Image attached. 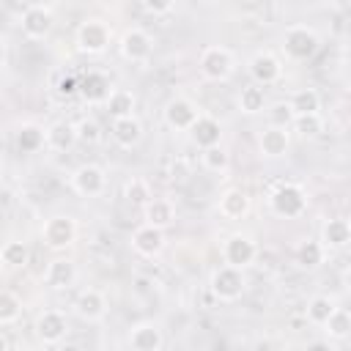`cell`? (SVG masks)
<instances>
[{
	"label": "cell",
	"mask_w": 351,
	"mask_h": 351,
	"mask_svg": "<svg viewBox=\"0 0 351 351\" xmlns=\"http://www.w3.org/2000/svg\"><path fill=\"white\" fill-rule=\"evenodd\" d=\"M118 49L126 60L132 63H145L154 52V38L143 30V27H129L123 30V36L118 38Z\"/></svg>",
	"instance_id": "13"
},
{
	"label": "cell",
	"mask_w": 351,
	"mask_h": 351,
	"mask_svg": "<svg viewBox=\"0 0 351 351\" xmlns=\"http://www.w3.org/2000/svg\"><path fill=\"white\" fill-rule=\"evenodd\" d=\"M5 52H8V49H5V41L0 38V66H5Z\"/></svg>",
	"instance_id": "43"
},
{
	"label": "cell",
	"mask_w": 351,
	"mask_h": 351,
	"mask_svg": "<svg viewBox=\"0 0 351 351\" xmlns=\"http://www.w3.org/2000/svg\"><path fill=\"white\" fill-rule=\"evenodd\" d=\"M58 96H63V99H69V96H74L77 90H80V80L74 77V74H63L60 80H58Z\"/></svg>",
	"instance_id": "40"
},
{
	"label": "cell",
	"mask_w": 351,
	"mask_h": 351,
	"mask_svg": "<svg viewBox=\"0 0 351 351\" xmlns=\"http://www.w3.org/2000/svg\"><path fill=\"white\" fill-rule=\"evenodd\" d=\"M74 129H77V143L96 145V143L101 140V126H99V121H96V118H90V115L80 118V121L74 123Z\"/></svg>",
	"instance_id": "38"
},
{
	"label": "cell",
	"mask_w": 351,
	"mask_h": 351,
	"mask_svg": "<svg viewBox=\"0 0 351 351\" xmlns=\"http://www.w3.org/2000/svg\"><path fill=\"white\" fill-rule=\"evenodd\" d=\"M200 159H203V167L208 173H217V176H225L228 167H230V154L222 148V143L219 145H211V148H203Z\"/></svg>",
	"instance_id": "36"
},
{
	"label": "cell",
	"mask_w": 351,
	"mask_h": 351,
	"mask_svg": "<svg viewBox=\"0 0 351 351\" xmlns=\"http://www.w3.org/2000/svg\"><path fill=\"white\" fill-rule=\"evenodd\" d=\"M258 258V241L250 233H230L222 241V261L236 266V269H247L252 266Z\"/></svg>",
	"instance_id": "7"
},
{
	"label": "cell",
	"mask_w": 351,
	"mask_h": 351,
	"mask_svg": "<svg viewBox=\"0 0 351 351\" xmlns=\"http://www.w3.org/2000/svg\"><path fill=\"white\" fill-rule=\"evenodd\" d=\"M208 291H211L214 299H219V302H236V299H241V293L247 291L244 269H236V266H230V263H222L219 269L211 271Z\"/></svg>",
	"instance_id": "3"
},
{
	"label": "cell",
	"mask_w": 351,
	"mask_h": 351,
	"mask_svg": "<svg viewBox=\"0 0 351 351\" xmlns=\"http://www.w3.org/2000/svg\"><path fill=\"white\" fill-rule=\"evenodd\" d=\"M269 208L280 219L302 217L307 211V192H304V186L302 184H291V181L274 186L271 195H269Z\"/></svg>",
	"instance_id": "1"
},
{
	"label": "cell",
	"mask_w": 351,
	"mask_h": 351,
	"mask_svg": "<svg viewBox=\"0 0 351 351\" xmlns=\"http://www.w3.org/2000/svg\"><path fill=\"white\" fill-rule=\"evenodd\" d=\"M203 3H211V0H203Z\"/></svg>",
	"instance_id": "47"
},
{
	"label": "cell",
	"mask_w": 351,
	"mask_h": 351,
	"mask_svg": "<svg viewBox=\"0 0 351 351\" xmlns=\"http://www.w3.org/2000/svg\"><path fill=\"white\" fill-rule=\"evenodd\" d=\"M110 90H112L110 74L107 71H99V69H90V71L82 74L77 93L82 96L85 104H104V99L110 96Z\"/></svg>",
	"instance_id": "16"
},
{
	"label": "cell",
	"mask_w": 351,
	"mask_h": 351,
	"mask_svg": "<svg viewBox=\"0 0 351 351\" xmlns=\"http://www.w3.org/2000/svg\"><path fill=\"white\" fill-rule=\"evenodd\" d=\"M0 255H3V263L8 269H25L27 261H30V247L27 241L22 239H8L3 247H0Z\"/></svg>",
	"instance_id": "30"
},
{
	"label": "cell",
	"mask_w": 351,
	"mask_h": 351,
	"mask_svg": "<svg viewBox=\"0 0 351 351\" xmlns=\"http://www.w3.org/2000/svg\"><path fill=\"white\" fill-rule=\"evenodd\" d=\"M77 145V129L71 121H52L44 129V148L55 154H69Z\"/></svg>",
	"instance_id": "21"
},
{
	"label": "cell",
	"mask_w": 351,
	"mask_h": 351,
	"mask_svg": "<svg viewBox=\"0 0 351 351\" xmlns=\"http://www.w3.org/2000/svg\"><path fill=\"white\" fill-rule=\"evenodd\" d=\"M318 47H321V38L307 25H291L282 33V52H285L288 60L304 63V60H310L318 52Z\"/></svg>",
	"instance_id": "2"
},
{
	"label": "cell",
	"mask_w": 351,
	"mask_h": 351,
	"mask_svg": "<svg viewBox=\"0 0 351 351\" xmlns=\"http://www.w3.org/2000/svg\"><path fill=\"white\" fill-rule=\"evenodd\" d=\"M293 258H296V266H299V269L315 271V269L326 261V250H324V244H321L318 239H304V241L296 244Z\"/></svg>",
	"instance_id": "26"
},
{
	"label": "cell",
	"mask_w": 351,
	"mask_h": 351,
	"mask_svg": "<svg viewBox=\"0 0 351 351\" xmlns=\"http://www.w3.org/2000/svg\"><path fill=\"white\" fill-rule=\"evenodd\" d=\"M293 115H302V112H318L321 110V93L315 88H296L288 99Z\"/></svg>",
	"instance_id": "33"
},
{
	"label": "cell",
	"mask_w": 351,
	"mask_h": 351,
	"mask_svg": "<svg viewBox=\"0 0 351 351\" xmlns=\"http://www.w3.org/2000/svg\"><path fill=\"white\" fill-rule=\"evenodd\" d=\"M335 307H337V302H335L332 296L318 293V296H313V299L307 302V321H310L313 326H324L326 318L335 313Z\"/></svg>",
	"instance_id": "34"
},
{
	"label": "cell",
	"mask_w": 351,
	"mask_h": 351,
	"mask_svg": "<svg viewBox=\"0 0 351 351\" xmlns=\"http://www.w3.org/2000/svg\"><path fill=\"white\" fill-rule=\"evenodd\" d=\"M129 244H132V250H134L140 258H159L162 250H165V230H162V228H154V225H148V222H143L140 228H134Z\"/></svg>",
	"instance_id": "14"
},
{
	"label": "cell",
	"mask_w": 351,
	"mask_h": 351,
	"mask_svg": "<svg viewBox=\"0 0 351 351\" xmlns=\"http://www.w3.org/2000/svg\"><path fill=\"white\" fill-rule=\"evenodd\" d=\"M250 206H252L250 195H247L244 189H239V186L225 189V192L219 195V203H217V208H219V214H222L225 219H244V217L250 214Z\"/></svg>",
	"instance_id": "24"
},
{
	"label": "cell",
	"mask_w": 351,
	"mask_h": 351,
	"mask_svg": "<svg viewBox=\"0 0 351 351\" xmlns=\"http://www.w3.org/2000/svg\"><path fill=\"white\" fill-rule=\"evenodd\" d=\"M22 315V299L14 291H0V326H8L14 321H19Z\"/></svg>",
	"instance_id": "37"
},
{
	"label": "cell",
	"mask_w": 351,
	"mask_h": 351,
	"mask_svg": "<svg viewBox=\"0 0 351 351\" xmlns=\"http://www.w3.org/2000/svg\"><path fill=\"white\" fill-rule=\"evenodd\" d=\"M126 340L134 351H159L165 346V332L156 321H137L132 324Z\"/></svg>",
	"instance_id": "17"
},
{
	"label": "cell",
	"mask_w": 351,
	"mask_h": 351,
	"mask_svg": "<svg viewBox=\"0 0 351 351\" xmlns=\"http://www.w3.org/2000/svg\"><path fill=\"white\" fill-rule=\"evenodd\" d=\"M77 49L82 55H104L110 49V41H112V30L104 19H96V16H88L80 27H77Z\"/></svg>",
	"instance_id": "4"
},
{
	"label": "cell",
	"mask_w": 351,
	"mask_h": 351,
	"mask_svg": "<svg viewBox=\"0 0 351 351\" xmlns=\"http://www.w3.org/2000/svg\"><path fill=\"white\" fill-rule=\"evenodd\" d=\"M3 266H5V263H3V255H0V269H3Z\"/></svg>",
	"instance_id": "46"
},
{
	"label": "cell",
	"mask_w": 351,
	"mask_h": 351,
	"mask_svg": "<svg viewBox=\"0 0 351 351\" xmlns=\"http://www.w3.org/2000/svg\"><path fill=\"white\" fill-rule=\"evenodd\" d=\"M0 184H3V162H0Z\"/></svg>",
	"instance_id": "45"
},
{
	"label": "cell",
	"mask_w": 351,
	"mask_h": 351,
	"mask_svg": "<svg viewBox=\"0 0 351 351\" xmlns=\"http://www.w3.org/2000/svg\"><path fill=\"white\" fill-rule=\"evenodd\" d=\"M71 189L82 197H99L107 192V173L101 165H80L74 173H71Z\"/></svg>",
	"instance_id": "9"
},
{
	"label": "cell",
	"mask_w": 351,
	"mask_h": 351,
	"mask_svg": "<svg viewBox=\"0 0 351 351\" xmlns=\"http://www.w3.org/2000/svg\"><path fill=\"white\" fill-rule=\"evenodd\" d=\"M16 148L19 154H36L44 148V126L38 123H22L16 129Z\"/></svg>",
	"instance_id": "29"
},
{
	"label": "cell",
	"mask_w": 351,
	"mask_h": 351,
	"mask_svg": "<svg viewBox=\"0 0 351 351\" xmlns=\"http://www.w3.org/2000/svg\"><path fill=\"white\" fill-rule=\"evenodd\" d=\"M247 71H250L252 82H258V85H274L282 77V60L271 49H258L247 60Z\"/></svg>",
	"instance_id": "12"
},
{
	"label": "cell",
	"mask_w": 351,
	"mask_h": 351,
	"mask_svg": "<svg viewBox=\"0 0 351 351\" xmlns=\"http://www.w3.org/2000/svg\"><path fill=\"white\" fill-rule=\"evenodd\" d=\"M266 118H269L271 126H285V129H288L291 121H293V110H291L288 101H274V104H269Z\"/></svg>",
	"instance_id": "39"
},
{
	"label": "cell",
	"mask_w": 351,
	"mask_h": 351,
	"mask_svg": "<svg viewBox=\"0 0 351 351\" xmlns=\"http://www.w3.org/2000/svg\"><path fill=\"white\" fill-rule=\"evenodd\" d=\"M134 107H137V96L126 88H112L110 96L104 99V110L110 118H126V115H134Z\"/></svg>",
	"instance_id": "27"
},
{
	"label": "cell",
	"mask_w": 351,
	"mask_h": 351,
	"mask_svg": "<svg viewBox=\"0 0 351 351\" xmlns=\"http://www.w3.org/2000/svg\"><path fill=\"white\" fill-rule=\"evenodd\" d=\"M110 137L121 148H137L140 140H143V123H140V118L137 115L110 118Z\"/></svg>",
	"instance_id": "22"
},
{
	"label": "cell",
	"mask_w": 351,
	"mask_h": 351,
	"mask_svg": "<svg viewBox=\"0 0 351 351\" xmlns=\"http://www.w3.org/2000/svg\"><path fill=\"white\" fill-rule=\"evenodd\" d=\"M239 110H241L244 115H258V112H263V110H266V90H263V85H258V82L244 85L241 93H239Z\"/></svg>",
	"instance_id": "28"
},
{
	"label": "cell",
	"mask_w": 351,
	"mask_h": 351,
	"mask_svg": "<svg viewBox=\"0 0 351 351\" xmlns=\"http://www.w3.org/2000/svg\"><path fill=\"white\" fill-rule=\"evenodd\" d=\"M123 197H126V203H129V206L143 208V206L154 197V192H151V184H148L145 178L134 176V178H129V181L123 184Z\"/></svg>",
	"instance_id": "35"
},
{
	"label": "cell",
	"mask_w": 351,
	"mask_h": 351,
	"mask_svg": "<svg viewBox=\"0 0 351 351\" xmlns=\"http://www.w3.org/2000/svg\"><path fill=\"white\" fill-rule=\"evenodd\" d=\"M321 329L329 335V340H337V343L348 340V335H351V313L346 307H335V313L326 318V324Z\"/></svg>",
	"instance_id": "31"
},
{
	"label": "cell",
	"mask_w": 351,
	"mask_h": 351,
	"mask_svg": "<svg viewBox=\"0 0 351 351\" xmlns=\"http://www.w3.org/2000/svg\"><path fill=\"white\" fill-rule=\"evenodd\" d=\"M288 129H293L302 140H315L324 132V118L321 112H302V115H293Z\"/></svg>",
	"instance_id": "32"
},
{
	"label": "cell",
	"mask_w": 351,
	"mask_h": 351,
	"mask_svg": "<svg viewBox=\"0 0 351 351\" xmlns=\"http://www.w3.org/2000/svg\"><path fill=\"white\" fill-rule=\"evenodd\" d=\"M74 313L80 321L85 324H99L104 315H107V299L99 288H85L77 293L74 299Z\"/></svg>",
	"instance_id": "15"
},
{
	"label": "cell",
	"mask_w": 351,
	"mask_h": 351,
	"mask_svg": "<svg viewBox=\"0 0 351 351\" xmlns=\"http://www.w3.org/2000/svg\"><path fill=\"white\" fill-rule=\"evenodd\" d=\"M173 3H176V0H140V5H143L148 14H154V16L170 14V11H173Z\"/></svg>",
	"instance_id": "41"
},
{
	"label": "cell",
	"mask_w": 351,
	"mask_h": 351,
	"mask_svg": "<svg viewBox=\"0 0 351 351\" xmlns=\"http://www.w3.org/2000/svg\"><path fill=\"white\" fill-rule=\"evenodd\" d=\"M197 115H200V107L186 96H173L162 110V118H165L167 129H173V132H189V126L197 121Z\"/></svg>",
	"instance_id": "11"
},
{
	"label": "cell",
	"mask_w": 351,
	"mask_h": 351,
	"mask_svg": "<svg viewBox=\"0 0 351 351\" xmlns=\"http://www.w3.org/2000/svg\"><path fill=\"white\" fill-rule=\"evenodd\" d=\"M19 27H22V33H25L30 41H41V38H47V36L52 33V27H55V14H52L49 5L33 3V5H27V8L22 11Z\"/></svg>",
	"instance_id": "8"
},
{
	"label": "cell",
	"mask_w": 351,
	"mask_h": 351,
	"mask_svg": "<svg viewBox=\"0 0 351 351\" xmlns=\"http://www.w3.org/2000/svg\"><path fill=\"white\" fill-rule=\"evenodd\" d=\"M8 346H11V343H8V337H5V335H3V332H0V351H5V348H8Z\"/></svg>",
	"instance_id": "44"
},
{
	"label": "cell",
	"mask_w": 351,
	"mask_h": 351,
	"mask_svg": "<svg viewBox=\"0 0 351 351\" xmlns=\"http://www.w3.org/2000/svg\"><path fill=\"white\" fill-rule=\"evenodd\" d=\"M329 5L337 8V11H348L351 8V0H329Z\"/></svg>",
	"instance_id": "42"
},
{
	"label": "cell",
	"mask_w": 351,
	"mask_h": 351,
	"mask_svg": "<svg viewBox=\"0 0 351 351\" xmlns=\"http://www.w3.org/2000/svg\"><path fill=\"white\" fill-rule=\"evenodd\" d=\"M288 148H291V132L285 126H271L269 123L258 134V151L266 159H280V156L288 154Z\"/></svg>",
	"instance_id": "20"
},
{
	"label": "cell",
	"mask_w": 351,
	"mask_h": 351,
	"mask_svg": "<svg viewBox=\"0 0 351 351\" xmlns=\"http://www.w3.org/2000/svg\"><path fill=\"white\" fill-rule=\"evenodd\" d=\"M197 66H200V74L208 82H225L236 71V58H233V52L228 47H206L200 52Z\"/></svg>",
	"instance_id": "5"
},
{
	"label": "cell",
	"mask_w": 351,
	"mask_h": 351,
	"mask_svg": "<svg viewBox=\"0 0 351 351\" xmlns=\"http://www.w3.org/2000/svg\"><path fill=\"white\" fill-rule=\"evenodd\" d=\"M222 123L214 118V115H208V112H200L197 115V121L189 126V140L203 151V148H211V145H219L222 143Z\"/></svg>",
	"instance_id": "19"
},
{
	"label": "cell",
	"mask_w": 351,
	"mask_h": 351,
	"mask_svg": "<svg viewBox=\"0 0 351 351\" xmlns=\"http://www.w3.org/2000/svg\"><path fill=\"white\" fill-rule=\"evenodd\" d=\"M318 241L324 244L326 252H332V250H346L348 241H351V225H348V219H346V217H329V219H324V225H321V239H318Z\"/></svg>",
	"instance_id": "23"
},
{
	"label": "cell",
	"mask_w": 351,
	"mask_h": 351,
	"mask_svg": "<svg viewBox=\"0 0 351 351\" xmlns=\"http://www.w3.org/2000/svg\"><path fill=\"white\" fill-rule=\"evenodd\" d=\"M44 282L52 288V291H69L74 282H77V263L71 258H52L44 269Z\"/></svg>",
	"instance_id": "18"
},
{
	"label": "cell",
	"mask_w": 351,
	"mask_h": 351,
	"mask_svg": "<svg viewBox=\"0 0 351 351\" xmlns=\"http://www.w3.org/2000/svg\"><path fill=\"white\" fill-rule=\"evenodd\" d=\"M41 241L55 252L69 250L77 241V219L71 214H52L41 228Z\"/></svg>",
	"instance_id": "6"
},
{
	"label": "cell",
	"mask_w": 351,
	"mask_h": 351,
	"mask_svg": "<svg viewBox=\"0 0 351 351\" xmlns=\"http://www.w3.org/2000/svg\"><path fill=\"white\" fill-rule=\"evenodd\" d=\"M33 332L44 346H58L69 335V315L63 310H44L36 315Z\"/></svg>",
	"instance_id": "10"
},
{
	"label": "cell",
	"mask_w": 351,
	"mask_h": 351,
	"mask_svg": "<svg viewBox=\"0 0 351 351\" xmlns=\"http://www.w3.org/2000/svg\"><path fill=\"white\" fill-rule=\"evenodd\" d=\"M143 217H145L148 225L165 230V228H170L173 219H176V206H173L170 197H151V200L143 206Z\"/></svg>",
	"instance_id": "25"
}]
</instances>
